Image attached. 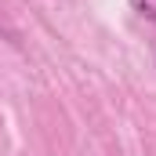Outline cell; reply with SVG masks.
Segmentation results:
<instances>
[{
    "label": "cell",
    "instance_id": "cell-1",
    "mask_svg": "<svg viewBox=\"0 0 156 156\" xmlns=\"http://www.w3.org/2000/svg\"><path fill=\"white\" fill-rule=\"evenodd\" d=\"M131 7H134L145 22H153V26H156V0H131Z\"/></svg>",
    "mask_w": 156,
    "mask_h": 156
}]
</instances>
